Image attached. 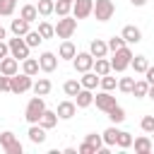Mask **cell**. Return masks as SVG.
<instances>
[{"label":"cell","instance_id":"obj_37","mask_svg":"<svg viewBox=\"0 0 154 154\" xmlns=\"http://www.w3.org/2000/svg\"><path fill=\"white\" fill-rule=\"evenodd\" d=\"M70 12H72V2H63V0H58L55 7H53V14H58V17H65V14H70Z\"/></svg>","mask_w":154,"mask_h":154},{"label":"cell","instance_id":"obj_19","mask_svg":"<svg viewBox=\"0 0 154 154\" xmlns=\"http://www.w3.org/2000/svg\"><path fill=\"white\" fill-rule=\"evenodd\" d=\"M51 89H53V84H51V79H48V77H38V79L31 84V91H34L36 96H48V94H51Z\"/></svg>","mask_w":154,"mask_h":154},{"label":"cell","instance_id":"obj_48","mask_svg":"<svg viewBox=\"0 0 154 154\" xmlns=\"http://www.w3.org/2000/svg\"><path fill=\"white\" fill-rule=\"evenodd\" d=\"M5 36H7V29L0 24V41H5Z\"/></svg>","mask_w":154,"mask_h":154},{"label":"cell","instance_id":"obj_13","mask_svg":"<svg viewBox=\"0 0 154 154\" xmlns=\"http://www.w3.org/2000/svg\"><path fill=\"white\" fill-rule=\"evenodd\" d=\"M132 147H135V154H152V152H154V142H152L149 135L135 137V140H132Z\"/></svg>","mask_w":154,"mask_h":154},{"label":"cell","instance_id":"obj_28","mask_svg":"<svg viewBox=\"0 0 154 154\" xmlns=\"http://www.w3.org/2000/svg\"><path fill=\"white\" fill-rule=\"evenodd\" d=\"M99 77L101 75H108L111 72V60H106V58H94V67H91Z\"/></svg>","mask_w":154,"mask_h":154},{"label":"cell","instance_id":"obj_8","mask_svg":"<svg viewBox=\"0 0 154 154\" xmlns=\"http://www.w3.org/2000/svg\"><path fill=\"white\" fill-rule=\"evenodd\" d=\"M72 67H75L77 72H87V70H91V67H94V55H91L89 51L75 53V58H72Z\"/></svg>","mask_w":154,"mask_h":154},{"label":"cell","instance_id":"obj_30","mask_svg":"<svg viewBox=\"0 0 154 154\" xmlns=\"http://www.w3.org/2000/svg\"><path fill=\"white\" fill-rule=\"evenodd\" d=\"M53 7H55V0H38V5H36L38 17H51L53 14Z\"/></svg>","mask_w":154,"mask_h":154},{"label":"cell","instance_id":"obj_42","mask_svg":"<svg viewBox=\"0 0 154 154\" xmlns=\"http://www.w3.org/2000/svg\"><path fill=\"white\" fill-rule=\"evenodd\" d=\"M140 128H142V132H154V116H144L142 120H140Z\"/></svg>","mask_w":154,"mask_h":154},{"label":"cell","instance_id":"obj_47","mask_svg":"<svg viewBox=\"0 0 154 154\" xmlns=\"http://www.w3.org/2000/svg\"><path fill=\"white\" fill-rule=\"evenodd\" d=\"M130 5H132V7H144L147 0H130Z\"/></svg>","mask_w":154,"mask_h":154},{"label":"cell","instance_id":"obj_39","mask_svg":"<svg viewBox=\"0 0 154 154\" xmlns=\"http://www.w3.org/2000/svg\"><path fill=\"white\" fill-rule=\"evenodd\" d=\"M82 89V84H79V79H67L65 84H63V91L67 94V96H75L77 91Z\"/></svg>","mask_w":154,"mask_h":154},{"label":"cell","instance_id":"obj_15","mask_svg":"<svg viewBox=\"0 0 154 154\" xmlns=\"http://www.w3.org/2000/svg\"><path fill=\"white\" fill-rule=\"evenodd\" d=\"M55 113H58V118H60V120H70V118H75L77 106H75V101H60V103H58V108H55Z\"/></svg>","mask_w":154,"mask_h":154},{"label":"cell","instance_id":"obj_26","mask_svg":"<svg viewBox=\"0 0 154 154\" xmlns=\"http://www.w3.org/2000/svg\"><path fill=\"white\" fill-rule=\"evenodd\" d=\"M130 67H132L135 72L144 75V70L149 67V60H147V55H132V60H130Z\"/></svg>","mask_w":154,"mask_h":154},{"label":"cell","instance_id":"obj_40","mask_svg":"<svg viewBox=\"0 0 154 154\" xmlns=\"http://www.w3.org/2000/svg\"><path fill=\"white\" fill-rule=\"evenodd\" d=\"M84 142H89V144L96 149V154H99V149L103 147V140H101V135H96V132H89V135L84 137Z\"/></svg>","mask_w":154,"mask_h":154},{"label":"cell","instance_id":"obj_50","mask_svg":"<svg viewBox=\"0 0 154 154\" xmlns=\"http://www.w3.org/2000/svg\"><path fill=\"white\" fill-rule=\"evenodd\" d=\"M149 135H152V142H154V132H149Z\"/></svg>","mask_w":154,"mask_h":154},{"label":"cell","instance_id":"obj_2","mask_svg":"<svg viewBox=\"0 0 154 154\" xmlns=\"http://www.w3.org/2000/svg\"><path fill=\"white\" fill-rule=\"evenodd\" d=\"M130 60H132V51L130 46H123L118 51H113V58H111V72H125L130 67Z\"/></svg>","mask_w":154,"mask_h":154},{"label":"cell","instance_id":"obj_24","mask_svg":"<svg viewBox=\"0 0 154 154\" xmlns=\"http://www.w3.org/2000/svg\"><path fill=\"white\" fill-rule=\"evenodd\" d=\"M38 70H41V67H38V60H36V58H24V60H22V72H26L29 77H36Z\"/></svg>","mask_w":154,"mask_h":154},{"label":"cell","instance_id":"obj_20","mask_svg":"<svg viewBox=\"0 0 154 154\" xmlns=\"http://www.w3.org/2000/svg\"><path fill=\"white\" fill-rule=\"evenodd\" d=\"M89 53H91L94 58H106V55H108V43H106L103 38H94V41L89 43Z\"/></svg>","mask_w":154,"mask_h":154},{"label":"cell","instance_id":"obj_18","mask_svg":"<svg viewBox=\"0 0 154 154\" xmlns=\"http://www.w3.org/2000/svg\"><path fill=\"white\" fill-rule=\"evenodd\" d=\"M75 53H77V46H75L70 38H63V43H60V48H58V58H60V60H72Z\"/></svg>","mask_w":154,"mask_h":154},{"label":"cell","instance_id":"obj_32","mask_svg":"<svg viewBox=\"0 0 154 154\" xmlns=\"http://www.w3.org/2000/svg\"><path fill=\"white\" fill-rule=\"evenodd\" d=\"M147 89H149L147 79H135V87H132V96H135V99H144V96H147Z\"/></svg>","mask_w":154,"mask_h":154},{"label":"cell","instance_id":"obj_17","mask_svg":"<svg viewBox=\"0 0 154 154\" xmlns=\"http://www.w3.org/2000/svg\"><path fill=\"white\" fill-rule=\"evenodd\" d=\"M26 135H29V142L31 144H43L46 142V128H41L38 123H31Z\"/></svg>","mask_w":154,"mask_h":154},{"label":"cell","instance_id":"obj_27","mask_svg":"<svg viewBox=\"0 0 154 154\" xmlns=\"http://www.w3.org/2000/svg\"><path fill=\"white\" fill-rule=\"evenodd\" d=\"M19 17H22V19H26L29 24H31V22H36V19H38V10H36V5H24V7L19 10Z\"/></svg>","mask_w":154,"mask_h":154},{"label":"cell","instance_id":"obj_11","mask_svg":"<svg viewBox=\"0 0 154 154\" xmlns=\"http://www.w3.org/2000/svg\"><path fill=\"white\" fill-rule=\"evenodd\" d=\"M58 55L55 53H51V51H43L41 55H38V67H41V72H53L55 67H58Z\"/></svg>","mask_w":154,"mask_h":154},{"label":"cell","instance_id":"obj_33","mask_svg":"<svg viewBox=\"0 0 154 154\" xmlns=\"http://www.w3.org/2000/svg\"><path fill=\"white\" fill-rule=\"evenodd\" d=\"M99 87H101L103 91H113V89L118 87V82H116V77H111V72H108V75H101V79H99Z\"/></svg>","mask_w":154,"mask_h":154},{"label":"cell","instance_id":"obj_25","mask_svg":"<svg viewBox=\"0 0 154 154\" xmlns=\"http://www.w3.org/2000/svg\"><path fill=\"white\" fill-rule=\"evenodd\" d=\"M118 128L116 125H111V128H106L103 132H101V140H103V144L106 147H116V140H118Z\"/></svg>","mask_w":154,"mask_h":154},{"label":"cell","instance_id":"obj_35","mask_svg":"<svg viewBox=\"0 0 154 154\" xmlns=\"http://www.w3.org/2000/svg\"><path fill=\"white\" fill-rule=\"evenodd\" d=\"M116 147H120V149L132 147V135L125 132V130H120V132H118V140H116Z\"/></svg>","mask_w":154,"mask_h":154},{"label":"cell","instance_id":"obj_9","mask_svg":"<svg viewBox=\"0 0 154 154\" xmlns=\"http://www.w3.org/2000/svg\"><path fill=\"white\" fill-rule=\"evenodd\" d=\"M94 103H96V108L99 111H103V113H108L113 106H116V96L111 94V91H99V94H94Z\"/></svg>","mask_w":154,"mask_h":154},{"label":"cell","instance_id":"obj_12","mask_svg":"<svg viewBox=\"0 0 154 154\" xmlns=\"http://www.w3.org/2000/svg\"><path fill=\"white\" fill-rule=\"evenodd\" d=\"M120 36H123V41H125L128 46L142 41V31H140V26H135V24H125L123 31H120Z\"/></svg>","mask_w":154,"mask_h":154},{"label":"cell","instance_id":"obj_23","mask_svg":"<svg viewBox=\"0 0 154 154\" xmlns=\"http://www.w3.org/2000/svg\"><path fill=\"white\" fill-rule=\"evenodd\" d=\"M58 120H60V118H58V113L46 108V111H43V116H41V120H38V125H41V128H46V130H51V128H55V125H58Z\"/></svg>","mask_w":154,"mask_h":154},{"label":"cell","instance_id":"obj_38","mask_svg":"<svg viewBox=\"0 0 154 154\" xmlns=\"http://www.w3.org/2000/svg\"><path fill=\"white\" fill-rule=\"evenodd\" d=\"M132 87H135V77H120L118 79V89L123 94H132Z\"/></svg>","mask_w":154,"mask_h":154},{"label":"cell","instance_id":"obj_5","mask_svg":"<svg viewBox=\"0 0 154 154\" xmlns=\"http://www.w3.org/2000/svg\"><path fill=\"white\" fill-rule=\"evenodd\" d=\"M31 84H34V79L26 72H17V75L10 77V91L12 94H26L31 89Z\"/></svg>","mask_w":154,"mask_h":154},{"label":"cell","instance_id":"obj_45","mask_svg":"<svg viewBox=\"0 0 154 154\" xmlns=\"http://www.w3.org/2000/svg\"><path fill=\"white\" fill-rule=\"evenodd\" d=\"M144 79H147V84H149V87L154 84V65H149V67L144 70Z\"/></svg>","mask_w":154,"mask_h":154},{"label":"cell","instance_id":"obj_44","mask_svg":"<svg viewBox=\"0 0 154 154\" xmlns=\"http://www.w3.org/2000/svg\"><path fill=\"white\" fill-rule=\"evenodd\" d=\"M5 91H10V77L0 72V94H5Z\"/></svg>","mask_w":154,"mask_h":154},{"label":"cell","instance_id":"obj_22","mask_svg":"<svg viewBox=\"0 0 154 154\" xmlns=\"http://www.w3.org/2000/svg\"><path fill=\"white\" fill-rule=\"evenodd\" d=\"M29 26H31V24H29L26 19H22V17H17V19L10 22V31H12L14 36H24V34L29 31Z\"/></svg>","mask_w":154,"mask_h":154},{"label":"cell","instance_id":"obj_46","mask_svg":"<svg viewBox=\"0 0 154 154\" xmlns=\"http://www.w3.org/2000/svg\"><path fill=\"white\" fill-rule=\"evenodd\" d=\"M5 55H10V46H7V41H0V60Z\"/></svg>","mask_w":154,"mask_h":154},{"label":"cell","instance_id":"obj_29","mask_svg":"<svg viewBox=\"0 0 154 154\" xmlns=\"http://www.w3.org/2000/svg\"><path fill=\"white\" fill-rule=\"evenodd\" d=\"M108 118H111V123H113V125H120V123L125 120V108L116 103V106L108 111Z\"/></svg>","mask_w":154,"mask_h":154},{"label":"cell","instance_id":"obj_1","mask_svg":"<svg viewBox=\"0 0 154 154\" xmlns=\"http://www.w3.org/2000/svg\"><path fill=\"white\" fill-rule=\"evenodd\" d=\"M43 111H46V101H43V96H31L29 99V103H26V108H24V118H26V123L31 125V123H38L41 120V116H43Z\"/></svg>","mask_w":154,"mask_h":154},{"label":"cell","instance_id":"obj_4","mask_svg":"<svg viewBox=\"0 0 154 154\" xmlns=\"http://www.w3.org/2000/svg\"><path fill=\"white\" fill-rule=\"evenodd\" d=\"M75 31H77V19L72 14H65V17L58 19V24H55V36L58 38H70Z\"/></svg>","mask_w":154,"mask_h":154},{"label":"cell","instance_id":"obj_31","mask_svg":"<svg viewBox=\"0 0 154 154\" xmlns=\"http://www.w3.org/2000/svg\"><path fill=\"white\" fill-rule=\"evenodd\" d=\"M38 34H41V38L46 41V38H53L55 36V26L51 24V22H38V29H36Z\"/></svg>","mask_w":154,"mask_h":154},{"label":"cell","instance_id":"obj_16","mask_svg":"<svg viewBox=\"0 0 154 154\" xmlns=\"http://www.w3.org/2000/svg\"><path fill=\"white\" fill-rule=\"evenodd\" d=\"M0 72H2V75H7V77L17 75V72H19V60H17V58H12V55H5V58L0 60Z\"/></svg>","mask_w":154,"mask_h":154},{"label":"cell","instance_id":"obj_41","mask_svg":"<svg viewBox=\"0 0 154 154\" xmlns=\"http://www.w3.org/2000/svg\"><path fill=\"white\" fill-rule=\"evenodd\" d=\"M106 43H108V51H111V53H113V51H118V48H123V46H128V43L123 41V36H111Z\"/></svg>","mask_w":154,"mask_h":154},{"label":"cell","instance_id":"obj_49","mask_svg":"<svg viewBox=\"0 0 154 154\" xmlns=\"http://www.w3.org/2000/svg\"><path fill=\"white\" fill-rule=\"evenodd\" d=\"M63 2H75V0H63Z\"/></svg>","mask_w":154,"mask_h":154},{"label":"cell","instance_id":"obj_10","mask_svg":"<svg viewBox=\"0 0 154 154\" xmlns=\"http://www.w3.org/2000/svg\"><path fill=\"white\" fill-rule=\"evenodd\" d=\"M94 10V0H75L72 2V17L75 19H87Z\"/></svg>","mask_w":154,"mask_h":154},{"label":"cell","instance_id":"obj_21","mask_svg":"<svg viewBox=\"0 0 154 154\" xmlns=\"http://www.w3.org/2000/svg\"><path fill=\"white\" fill-rule=\"evenodd\" d=\"M99 79H101V77H99L94 70H87V72H82V77H79V84H82L84 89H91V91H94V89L99 87Z\"/></svg>","mask_w":154,"mask_h":154},{"label":"cell","instance_id":"obj_14","mask_svg":"<svg viewBox=\"0 0 154 154\" xmlns=\"http://www.w3.org/2000/svg\"><path fill=\"white\" fill-rule=\"evenodd\" d=\"M72 99H75V106H77V108H89V106L94 103V91L82 87V89H79V91L72 96Z\"/></svg>","mask_w":154,"mask_h":154},{"label":"cell","instance_id":"obj_34","mask_svg":"<svg viewBox=\"0 0 154 154\" xmlns=\"http://www.w3.org/2000/svg\"><path fill=\"white\" fill-rule=\"evenodd\" d=\"M24 41H26V46H29V48H36L38 43H43L41 34H38V31H31V29H29V31L24 34Z\"/></svg>","mask_w":154,"mask_h":154},{"label":"cell","instance_id":"obj_6","mask_svg":"<svg viewBox=\"0 0 154 154\" xmlns=\"http://www.w3.org/2000/svg\"><path fill=\"white\" fill-rule=\"evenodd\" d=\"M0 147L5 149V154H22V152H24L22 142H19V140L14 137V132H10V130L0 132Z\"/></svg>","mask_w":154,"mask_h":154},{"label":"cell","instance_id":"obj_7","mask_svg":"<svg viewBox=\"0 0 154 154\" xmlns=\"http://www.w3.org/2000/svg\"><path fill=\"white\" fill-rule=\"evenodd\" d=\"M7 46H10V55H12V58H17V60L29 58V46H26L24 36H14V38H10Z\"/></svg>","mask_w":154,"mask_h":154},{"label":"cell","instance_id":"obj_36","mask_svg":"<svg viewBox=\"0 0 154 154\" xmlns=\"http://www.w3.org/2000/svg\"><path fill=\"white\" fill-rule=\"evenodd\" d=\"M14 7H17V0H0V17L14 14Z\"/></svg>","mask_w":154,"mask_h":154},{"label":"cell","instance_id":"obj_43","mask_svg":"<svg viewBox=\"0 0 154 154\" xmlns=\"http://www.w3.org/2000/svg\"><path fill=\"white\" fill-rule=\"evenodd\" d=\"M77 152H79V154H96V149H94L89 142H82V144L77 147Z\"/></svg>","mask_w":154,"mask_h":154},{"label":"cell","instance_id":"obj_3","mask_svg":"<svg viewBox=\"0 0 154 154\" xmlns=\"http://www.w3.org/2000/svg\"><path fill=\"white\" fill-rule=\"evenodd\" d=\"M91 14H94L99 22H108V19H113V14H116V5H113V0H94V10H91Z\"/></svg>","mask_w":154,"mask_h":154}]
</instances>
